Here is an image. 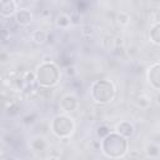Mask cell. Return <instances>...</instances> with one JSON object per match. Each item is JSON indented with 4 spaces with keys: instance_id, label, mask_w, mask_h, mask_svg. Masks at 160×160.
<instances>
[{
    "instance_id": "cell-1",
    "label": "cell",
    "mask_w": 160,
    "mask_h": 160,
    "mask_svg": "<svg viewBox=\"0 0 160 160\" xmlns=\"http://www.w3.org/2000/svg\"><path fill=\"white\" fill-rule=\"evenodd\" d=\"M101 150L110 159H119L128 151V139L118 132H110L101 141Z\"/></svg>"
},
{
    "instance_id": "cell-2",
    "label": "cell",
    "mask_w": 160,
    "mask_h": 160,
    "mask_svg": "<svg viewBox=\"0 0 160 160\" xmlns=\"http://www.w3.org/2000/svg\"><path fill=\"white\" fill-rule=\"evenodd\" d=\"M36 82L41 88H51L54 86L60 78V71L54 62H44L41 64L36 71Z\"/></svg>"
},
{
    "instance_id": "cell-3",
    "label": "cell",
    "mask_w": 160,
    "mask_h": 160,
    "mask_svg": "<svg viewBox=\"0 0 160 160\" xmlns=\"http://www.w3.org/2000/svg\"><path fill=\"white\" fill-rule=\"evenodd\" d=\"M91 96L99 104H108L115 96V86L109 80H98L91 86Z\"/></svg>"
},
{
    "instance_id": "cell-4",
    "label": "cell",
    "mask_w": 160,
    "mask_h": 160,
    "mask_svg": "<svg viewBox=\"0 0 160 160\" xmlns=\"http://www.w3.org/2000/svg\"><path fill=\"white\" fill-rule=\"evenodd\" d=\"M75 129L72 119L68 115H58L51 121V131L61 139L69 138Z\"/></svg>"
},
{
    "instance_id": "cell-5",
    "label": "cell",
    "mask_w": 160,
    "mask_h": 160,
    "mask_svg": "<svg viewBox=\"0 0 160 160\" xmlns=\"http://www.w3.org/2000/svg\"><path fill=\"white\" fill-rule=\"evenodd\" d=\"M148 80L150 85L160 91V62L151 65L148 70Z\"/></svg>"
},
{
    "instance_id": "cell-6",
    "label": "cell",
    "mask_w": 160,
    "mask_h": 160,
    "mask_svg": "<svg viewBox=\"0 0 160 160\" xmlns=\"http://www.w3.org/2000/svg\"><path fill=\"white\" fill-rule=\"evenodd\" d=\"M18 11V2L12 0H2L0 2V15L1 18H11Z\"/></svg>"
},
{
    "instance_id": "cell-7",
    "label": "cell",
    "mask_w": 160,
    "mask_h": 160,
    "mask_svg": "<svg viewBox=\"0 0 160 160\" xmlns=\"http://www.w3.org/2000/svg\"><path fill=\"white\" fill-rule=\"evenodd\" d=\"M60 108L66 112H71L78 108V99L72 94H66L60 100Z\"/></svg>"
},
{
    "instance_id": "cell-8",
    "label": "cell",
    "mask_w": 160,
    "mask_h": 160,
    "mask_svg": "<svg viewBox=\"0 0 160 160\" xmlns=\"http://www.w3.org/2000/svg\"><path fill=\"white\" fill-rule=\"evenodd\" d=\"M31 20H32V14L28 9H19L16 11V14H15V21L20 26H28V25H30Z\"/></svg>"
},
{
    "instance_id": "cell-9",
    "label": "cell",
    "mask_w": 160,
    "mask_h": 160,
    "mask_svg": "<svg viewBox=\"0 0 160 160\" xmlns=\"http://www.w3.org/2000/svg\"><path fill=\"white\" fill-rule=\"evenodd\" d=\"M116 131H118V134H120L121 136L128 139L134 134V126L128 121H122L116 126Z\"/></svg>"
},
{
    "instance_id": "cell-10",
    "label": "cell",
    "mask_w": 160,
    "mask_h": 160,
    "mask_svg": "<svg viewBox=\"0 0 160 160\" xmlns=\"http://www.w3.org/2000/svg\"><path fill=\"white\" fill-rule=\"evenodd\" d=\"M149 36H150L151 42H154L156 45H160V22H156L151 26Z\"/></svg>"
},
{
    "instance_id": "cell-11",
    "label": "cell",
    "mask_w": 160,
    "mask_h": 160,
    "mask_svg": "<svg viewBox=\"0 0 160 160\" xmlns=\"http://www.w3.org/2000/svg\"><path fill=\"white\" fill-rule=\"evenodd\" d=\"M31 39H32L34 42L41 45V44H44L48 40V32L45 30H40V29L39 30H35L32 32V35H31Z\"/></svg>"
},
{
    "instance_id": "cell-12",
    "label": "cell",
    "mask_w": 160,
    "mask_h": 160,
    "mask_svg": "<svg viewBox=\"0 0 160 160\" xmlns=\"http://www.w3.org/2000/svg\"><path fill=\"white\" fill-rule=\"evenodd\" d=\"M70 24H71V19H70L69 15H66V14H60V15H58V18H56V26H58V28L66 29Z\"/></svg>"
},
{
    "instance_id": "cell-13",
    "label": "cell",
    "mask_w": 160,
    "mask_h": 160,
    "mask_svg": "<svg viewBox=\"0 0 160 160\" xmlns=\"http://www.w3.org/2000/svg\"><path fill=\"white\" fill-rule=\"evenodd\" d=\"M30 146H31L32 150H35V151H44V150L46 149V141H45L42 138H35V139L31 141Z\"/></svg>"
},
{
    "instance_id": "cell-14",
    "label": "cell",
    "mask_w": 160,
    "mask_h": 160,
    "mask_svg": "<svg viewBox=\"0 0 160 160\" xmlns=\"http://www.w3.org/2000/svg\"><path fill=\"white\" fill-rule=\"evenodd\" d=\"M145 152H146V155L150 156V158H156V156H159V154H160V149H159L158 145H155V144L151 142V144H148V145H146Z\"/></svg>"
},
{
    "instance_id": "cell-15",
    "label": "cell",
    "mask_w": 160,
    "mask_h": 160,
    "mask_svg": "<svg viewBox=\"0 0 160 160\" xmlns=\"http://www.w3.org/2000/svg\"><path fill=\"white\" fill-rule=\"evenodd\" d=\"M96 134H98V136H99L100 139H104V138H106V136L110 134V129H109V126H106V125H100V126L98 128V130H96Z\"/></svg>"
},
{
    "instance_id": "cell-16",
    "label": "cell",
    "mask_w": 160,
    "mask_h": 160,
    "mask_svg": "<svg viewBox=\"0 0 160 160\" xmlns=\"http://www.w3.org/2000/svg\"><path fill=\"white\" fill-rule=\"evenodd\" d=\"M24 81L25 84H32L34 81H36V74L35 72H30V71H26L24 74Z\"/></svg>"
},
{
    "instance_id": "cell-17",
    "label": "cell",
    "mask_w": 160,
    "mask_h": 160,
    "mask_svg": "<svg viewBox=\"0 0 160 160\" xmlns=\"http://www.w3.org/2000/svg\"><path fill=\"white\" fill-rule=\"evenodd\" d=\"M129 14L128 12H125V11H120L119 14H118V21L121 24V25H126L128 24V21H129Z\"/></svg>"
},
{
    "instance_id": "cell-18",
    "label": "cell",
    "mask_w": 160,
    "mask_h": 160,
    "mask_svg": "<svg viewBox=\"0 0 160 160\" xmlns=\"http://www.w3.org/2000/svg\"><path fill=\"white\" fill-rule=\"evenodd\" d=\"M136 102H138V105L140 106V108H146L148 105H149V98L146 96V95H140V96H138V100H136Z\"/></svg>"
},
{
    "instance_id": "cell-19",
    "label": "cell",
    "mask_w": 160,
    "mask_h": 160,
    "mask_svg": "<svg viewBox=\"0 0 160 160\" xmlns=\"http://www.w3.org/2000/svg\"><path fill=\"white\" fill-rule=\"evenodd\" d=\"M112 45H114L115 48H121V46L124 45V39H122V38H120V36L115 38V39H114V42H112Z\"/></svg>"
},
{
    "instance_id": "cell-20",
    "label": "cell",
    "mask_w": 160,
    "mask_h": 160,
    "mask_svg": "<svg viewBox=\"0 0 160 160\" xmlns=\"http://www.w3.org/2000/svg\"><path fill=\"white\" fill-rule=\"evenodd\" d=\"M92 31H94V30H92V26H90V25H86V26L84 28V31H82V34H84V35H86V34H90V35H91V34H92Z\"/></svg>"
},
{
    "instance_id": "cell-21",
    "label": "cell",
    "mask_w": 160,
    "mask_h": 160,
    "mask_svg": "<svg viewBox=\"0 0 160 160\" xmlns=\"http://www.w3.org/2000/svg\"><path fill=\"white\" fill-rule=\"evenodd\" d=\"M70 19H71V24H79V18H78L76 14H72L70 16Z\"/></svg>"
},
{
    "instance_id": "cell-22",
    "label": "cell",
    "mask_w": 160,
    "mask_h": 160,
    "mask_svg": "<svg viewBox=\"0 0 160 160\" xmlns=\"http://www.w3.org/2000/svg\"><path fill=\"white\" fill-rule=\"evenodd\" d=\"M156 102H158V104H160V91L156 94Z\"/></svg>"
},
{
    "instance_id": "cell-23",
    "label": "cell",
    "mask_w": 160,
    "mask_h": 160,
    "mask_svg": "<svg viewBox=\"0 0 160 160\" xmlns=\"http://www.w3.org/2000/svg\"><path fill=\"white\" fill-rule=\"evenodd\" d=\"M48 160H59V158H55V156H50Z\"/></svg>"
},
{
    "instance_id": "cell-24",
    "label": "cell",
    "mask_w": 160,
    "mask_h": 160,
    "mask_svg": "<svg viewBox=\"0 0 160 160\" xmlns=\"http://www.w3.org/2000/svg\"><path fill=\"white\" fill-rule=\"evenodd\" d=\"M159 12H160V9H159Z\"/></svg>"
}]
</instances>
